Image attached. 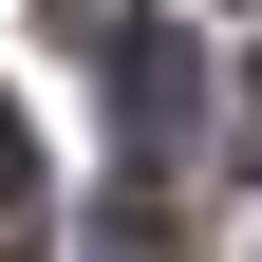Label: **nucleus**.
<instances>
[{"instance_id":"f257e3e1","label":"nucleus","mask_w":262,"mask_h":262,"mask_svg":"<svg viewBox=\"0 0 262 262\" xmlns=\"http://www.w3.org/2000/svg\"><path fill=\"white\" fill-rule=\"evenodd\" d=\"M113 131L150 150V169L206 131V94H187V38H169V19H131V38H113Z\"/></svg>"},{"instance_id":"f03ea898","label":"nucleus","mask_w":262,"mask_h":262,"mask_svg":"<svg viewBox=\"0 0 262 262\" xmlns=\"http://www.w3.org/2000/svg\"><path fill=\"white\" fill-rule=\"evenodd\" d=\"M38 244V131H19V94H0V262Z\"/></svg>"},{"instance_id":"7ed1b4c3","label":"nucleus","mask_w":262,"mask_h":262,"mask_svg":"<svg viewBox=\"0 0 262 262\" xmlns=\"http://www.w3.org/2000/svg\"><path fill=\"white\" fill-rule=\"evenodd\" d=\"M244 169H262V56H244Z\"/></svg>"}]
</instances>
